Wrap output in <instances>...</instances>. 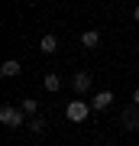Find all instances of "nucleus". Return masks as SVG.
Segmentation results:
<instances>
[{
	"mask_svg": "<svg viewBox=\"0 0 139 146\" xmlns=\"http://www.w3.org/2000/svg\"><path fill=\"white\" fill-rule=\"evenodd\" d=\"M0 123L3 127H23L26 123V110L23 107H10V104L0 107Z\"/></svg>",
	"mask_w": 139,
	"mask_h": 146,
	"instance_id": "obj_1",
	"label": "nucleus"
},
{
	"mask_svg": "<svg viewBox=\"0 0 139 146\" xmlns=\"http://www.w3.org/2000/svg\"><path fill=\"white\" fill-rule=\"evenodd\" d=\"M88 114H91V104H88V101H71V104L65 107V117L71 120V123H81V120H88Z\"/></svg>",
	"mask_w": 139,
	"mask_h": 146,
	"instance_id": "obj_2",
	"label": "nucleus"
},
{
	"mask_svg": "<svg viewBox=\"0 0 139 146\" xmlns=\"http://www.w3.org/2000/svg\"><path fill=\"white\" fill-rule=\"evenodd\" d=\"M120 127H123V130H139V110H136V104H133V107H123V114H120Z\"/></svg>",
	"mask_w": 139,
	"mask_h": 146,
	"instance_id": "obj_3",
	"label": "nucleus"
},
{
	"mask_svg": "<svg viewBox=\"0 0 139 146\" xmlns=\"http://www.w3.org/2000/svg\"><path fill=\"white\" fill-rule=\"evenodd\" d=\"M71 88H74V94H88L91 91V75L88 72H78L71 78Z\"/></svg>",
	"mask_w": 139,
	"mask_h": 146,
	"instance_id": "obj_4",
	"label": "nucleus"
},
{
	"mask_svg": "<svg viewBox=\"0 0 139 146\" xmlns=\"http://www.w3.org/2000/svg\"><path fill=\"white\" fill-rule=\"evenodd\" d=\"M110 104H113V91H97V98L91 101V107H94V110H107Z\"/></svg>",
	"mask_w": 139,
	"mask_h": 146,
	"instance_id": "obj_5",
	"label": "nucleus"
},
{
	"mask_svg": "<svg viewBox=\"0 0 139 146\" xmlns=\"http://www.w3.org/2000/svg\"><path fill=\"white\" fill-rule=\"evenodd\" d=\"M81 46H84V49H97V46H100V33H97V29H88V33L81 36Z\"/></svg>",
	"mask_w": 139,
	"mask_h": 146,
	"instance_id": "obj_6",
	"label": "nucleus"
},
{
	"mask_svg": "<svg viewBox=\"0 0 139 146\" xmlns=\"http://www.w3.org/2000/svg\"><path fill=\"white\" fill-rule=\"evenodd\" d=\"M39 49H42V52H45V55H52V52H55V49H58V39L52 36V33H45V36L39 39Z\"/></svg>",
	"mask_w": 139,
	"mask_h": 146,
	"instance_id": "obj_7",
	"label": "nucleus"
},
{
	"mask_svg": "<svg viewBox=\"0 0 139 146\" xmlns=\"http://www.w3.org/2000/svg\"><path fill=\"white\" fill-rule=\"evenodd\" d=\"M0 75H3V78H16V75H20V62H16V58L3 62V65H0Z\"/></svg>",
	"mask_w": 139,
	"mask_h": 146,
	"instance_id": "obj_8",
	"label": "nucleus"
},
{
	"mask_svg": "<svg viewBox=\"0 0 139 146\" xmlns=\"http://www.w3.org/2000/svg\"><path fill=\"white\" fill-rule=\"evenodd\" d=\"M58 88H62V78H58V75H45V91L55 94Z\"/></svg>",
	"mask_w": 139,
	"mask_h": 146,
	"instance_id": "obj_9",
	"label": "nucleus"
},
{
	"mask_svg": "<svg viewBox=\"0 0 139 146\" xmlns=\"http://www.w3.org/2000/svg\"><path fill=\"white\" fill-rule=\"evenodd\" d=\"M29 130L32 133H42V130H45V120H42V117H32L29 120Z\"/></svg>",
	"mask_w": 139,
	"mask_h": 146,
	"instance_id": "obj_10",
	"label": "nucleus"
},
{
	"mask_svg": "<svg viewBox=\"0 0 139 146\" xmlns=\"http://www.w3.org/2000/svg\"><path fill=\"white\" fill-rule=\"evenodd\" d=\"M23 110H26V114H36V110H39V101L26 98V101H23Z\"/></svg>",
	"mask_w": 139,
	"mask_h": 146,
	"instance_id": "obj_11",
	"label": "nucleus"
},
{
	"mask_svg": "<svg viewBox=\"0 0 139 146\" xmlns=\"http://www.w3.org/2000/svg\"><path fill=\"white\" fill-rule=\"evenodd\" d=\"M133 104H136V107H139V88H136V91H133Z\"/></svg>",
	"mask_w": 139,
	"mask_h": 146,
	"instance_id": "obj_12",
	"label": "nucleus"
},
{
	"mask_svg": "<svg viewBox=\"0 0 139 146\" xmlns=\"http://www.w3.org/2000/svg\"><path fill=\"white\" fill-rule=\"evenodd\" d=\"M133 16H136V20H139V7H136V10H133Z\"/></svg>",
	"mask_w": 139,
	"mask_h": 146,
	"instance_id": "obj_13",
	"label": "nucleus"
}]
</instances>
